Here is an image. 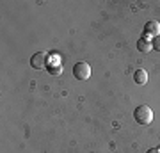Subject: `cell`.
Wrapping results in <instances>:
<instances>
[{"instance_id": "3957f363", "label": "cell", "mask_w": 160, "mask_h": 153, "mask_svg": "<svg viewBox=\"0 0 160 153\" xmlns=\"http://www.w3.org/2000/svg\"><path fill=\"white\" fill-rule=\"evenodd\" d=\"M46 61H48L46 52H38V54H34L32 59H30V66L34 69H45V68H48V66H46Z\"/></svg>"}, {"instance_id": "7a4b0ae2", "label": "cell", "mask_w": 160, "mask_h": 153, "mask_svg": "<svg viewBox=\"0 0 160 153\" xmlns=\"http://www.w3.org/2000/svg\"><path fill=\"white\" fill-rule=\"evenodd\" d=\"M73 75H75L77 80L84 82V80H87L89 77H91V66H89L87 63H77L73 66Z\"/></svg>"}, {"instance_id": "9c48e42d", "label": "cell", "mask_w": 160, "mask_h": 153, "mask_svg": "<svg viewBox=\"0 0 160 153\" xmlns=\"http://www.w3.org/2000/svg\"><path fill=\"white\" fill-rule=\"evenodd\" d=\"M146 153H160V148H149Z\"/></svg>"}, {"instance_id": "6da1fadb", "label": "cell", "mask_w": 160, "mask_h": 153, "mask_svg": "<svg viewBox=\"0 0 160 153\" xmlns=\"http://www.w3.org/2000/svg\"><path fill=\"white\" fill-rule=\"evenodd\" d=\"M133 118L137 121L139 125H151V121H153V110L148 107V105H139L135 110H133Z\"/></svg>"}, {"instance_id": "5b68a950", "label": "cell", "mask_w": 160, "mask_h": 153, "mask_svg": "<svg viewBox=\"0 0 160 153\" xmlns=\"http://www.w3.org/2000/svg\"><path fill=\"white\" fill-rule=\"evenodd\" d=\"M144 36H153V38H157V36H160V23L155 22V20H151V22L146 23V27H144Z\"/></svg>"}, {"instance_id": "277c9868", "label": "cell", "mask_w": 160, "mask_h": 153, "mask_svg": "<svg viewBox=\"0 0 160 153\" xmlns=\"http://www.w3.org/2000/svg\"><path fill=\"white\" fill-rule=\"evenodd\" d=\"M137 50L141 54H149V52L153 50V43L149 39L148 36H142L141 39H137Z\"/></svg>"}, {"instance_id": "52a82bcc", "label": "cell", "mask_w": 160, "mask_h": 153, "mask_svg": "<svg viewBox=\"0 0 160 153\" xmlns=\"http://www.w3.org/2000/svg\"><path fill=\"white\" fill-rule=\"evenodd\" d=\"M46 69H48V73L50 75H55V77L62 73V66H61V64H50Z\"/></svg>"}, {"instance_id": "ba28073f", "label": "cell", "mask_w": 160, "mask_h": 153, "mask_svg": "<svg viewBox=\"0 0 160 153\" xmlns=\"http://www.w3.org/2000/svg\"><path fill=\"white\" fill-rule=\"evenodd\" d=\"M151 43H153V50L160 52V36H157V38H153V39H151Z\"/></svg>"}, {"instance_id": "8992f818", "label": "cell", "mask_w": 160, "mask_h": 153, "mask_svg": "<svg viewBox=\"0 0 160 153\" xmlns=\"http://www.w3.org/2000/svg\"><path fill=\"white\" fill-rule=\"evenodd\" d=\"M133 82L137 85H144L148 82V73H146V69H135V73H133Z\"/></svg>"}]
</instances>
